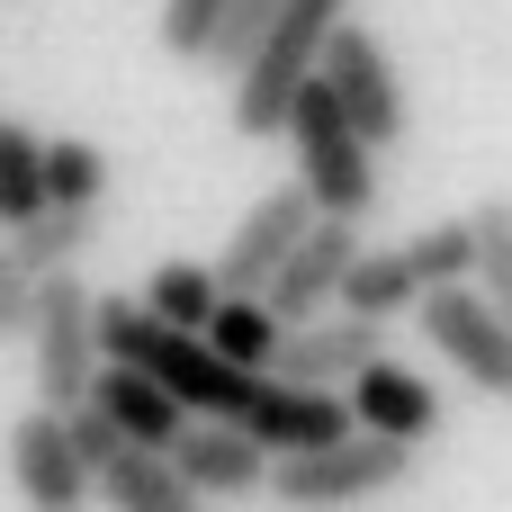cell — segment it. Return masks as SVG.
Masks as SVG:
<instances>
[{
    "label": "cell",
    "instance_id": "22",
    "mask_svg": "<svg viewBox=\"0 0 512 512\" xmlns=\"http://www.w3.org/2000/svg\"><path fill=\"white\" fill-rule=\"evenodd\" d=\"M216 297H225V288H216V270H207V261H162V270L144 279V306H153L162 324H189V333L216 315Z\"/></svg>",
    "mask_w": 512,
    "mask_h": 512
},
{
    "label": "cell",
    "instance_id": "20",
    "mask_svg": "<svg viewBox=\"0 0 512 512\" xmlns=\"http://www.w3.org/2000/svg\"><path fill=\"white\" fill-rule=\"evenodd\" d=\"M108 198V153L90 135H54L45 144V207H99Z\"/></svg>",
    "mask_w": 512,
    "mask_h": 512
},
{
    "label": "cell",
    "instance_id": "8",
    "mask_svg": "<svg viewBox=\"0 0 512 512\" xmlns=\"http://www.w3.org/2000/svg\"><path fill=\"white\" fill-rule=\"evenodd\" d=\"M234 423H243L270 459H288V450H324V441L360 432L342 387H297V378H270V369H261V387H252V405H243Z\"/></svg>",
    "mask_w": 512,
    "mask_h": 512
},
{
    "label": "cell",
    "instance_id": "3",
    "mask_svg": "<svg viewBox=\"0 0 512 512\" xmlns=\"http://www.w3.org/2000/svg\"><path fill=\"white\" fill-rule=\"evenodd\" d=\"M414 477V441H387V432H342V441H324V450H288V459H270V495L288 512H351L369 504V495H396Z\"/></svg>",
    "mask_w": 512,
    "mask_h": 512
},
{
    "label": "cell",
    "instance_id": "18",
    "mask_svg": "<svg viewBox=\"0 0 512 512\" xmlns=\"http://www.w3.org/2000/svg\"><path fill=\"white\" fill-rule=\"evenodd\" d=\"M198 333H207V351H225L234 369H270V351H279V333H288V324H279L261 297L225 288V297H216V315H207Z\"/></svg>",
    "mask_w": 512,
    "mask_h": 512
},
{
    "label": "cell",
    "instance_id": "4",
    "mask_svg": "<svg viewBox=\"0 0 512 512\" xmlns=\"http://www.w3.org/2000/svg\"><path fill=\"white\" fill-rule=\"evenodd\" d=\"M315 81L342 99V117L369 135V153L405 144V126H414V108H405V72H396V54L369 36V18H342V27L324 36V54H315Z\"/></svg>",
    "mask_w": 512,
    "mask_h": 512
},
{
    "label": "cell",
    "instance_id": "23",
    "mask_svg": "<svg viewBox=\"0 0 512 512\" xmlns=\"http://www.w3.org/2000/svg\"><path fill=\"white\" fill-rule=\"evenodd\" d=\"M405 261H414V279H423V288L468 279V270H477V225H468V216H441V225L405 234Z\"/></svg>",
    "mask_w": 512,
    "mask_h": 512
},
{
    "label": "cell",
    "instance_id": "12",
    "mask_svg": "<svg viewBox=\"0 0 512 512\" xmlns=\"http://www.w3.org/2000/svg\"><path fill=\"white\" fill-rule=\"evenodd\" d=\"M171 468H180L198 495H261L270 450H261L234 414H189V423H180V441H171Z\"/></svg>",
    "mask_w": 512,
    "mask_h": 512
},
{
    "label": "cell",
    "instance_id": "7",
    "mask_svg": "<svg viewBox=\"0 0 512 512\" xmlns=\"http://www.w3.org/2000/svg\"><path fill=\"white\" fill-rule=\"evenodd\" d=\"M378 351H387V324H378V315L324 306V315H306V324H288V333H279L270 378H297V387H351Z\"/></svg>",
    "mask_w": 512,
    "mask_h": 512
},
{
    "label": "cell",
    "instance_id": "19",
    "mask_svg": "<svg viewBox=\"0 0 512 512\" xmlns=\"http://www.w3.org/2000/svg\"><path fill=\"white\" fill-rule=\"evenodd\" d=\"M468 225H477V270H468V279H477V297L512 324V198H504V189H495V198H477V207H468Z\"/></svg>",
    "mask_w": 512,
    "mask_h": 512
},
{
    "label": "cell",
    "instance_id": "6",
    "mask_svg": "<svg viewBox=\"0 0 512 512\" xmlns=\"http://www.w3.org/2000/svg\"><path fill=\"white\" fill-rule=\"evenodd\" d=\"M414 315H423L432 351H441L477 396H512V324L477 297V279H441V288H423Z\"/></svg>",
    "mask_w": 512,
    "mask_h": 512
},
{
    "label": "cell",
    "instance_id": "1",
    "mask_svg": "<svg viewBox=\"0 0 512 512\" xmlns=\"http://www.w3.org/2000/svg\"><path fill=\"white\" fill-rule=\"evenodd\" d=\"M342 18H351V0H279V9H270L261 45H252L243 72L225 81V90H234V135L270 144V135L288 126V99H297V81H315V54H324V36H333Z\"/></svg>",
    "mask_w": 512,
    "mask_h": 512
},
{
    "label": "cell",
    "instance_id": "16",
    "mask_svg": "<svg viewBox=\"0 0 512 512\" xmlns=\"http://www.w3.org/2000/svg\"><path fill=\"white\" fill-rule=\"evenodd\" d=\"M423 297V279H414V261H405V243H360L351 261H342V288H333V306H351V315H405Z\"/></svg>",
    "mask_w": 512,
    "mask_h": 512
},
{
    "label": "cell",
    "instance_id": "14",
    "mask_svg": "<svg viewBox=\"0 0 512 512\" xmlns=\"http://www.w3.org/2000/svg\"><path fill=\"white\" fill-rule=\"evenodd\" d=\"M81 396H90L126 441H144V450H171V441H180V423H189V405H180L153 369H126V360H99Z\"/></svg>",
    "mask_w": 512,
    "mask_h": 512
},
{
    "label": "cell",
    "instance_id": "2",
    "mask_svg": "<svg viewBox=\"0 0 512 512\" xmlns=\"http://www.w3.org/2000/svg\"><path fill=\"white\" fill-rule=\"evenodd\" d=\"M288 153H297V189L315 198V216H369L378 207V162H369V135L342 117V99L324 90V81H297V99H288Z\"/></svg>",
    "mask_w": 512,
    "mask_h": 512
},
{
    "label": "cell",
    "instance_id": "5",
    "mask_svg": "<svg viewBox=\"0 0 512 512\" xmlns=\"http://www.w3.org/2000/svg\"><path fill=\"white\" fill-rule=\"evenodd\" d=\"M27 351H36V405L72 414V405H81V387H90V369H99V315H90L81 270H45V279H36Z\"/></svg>",
    "mask_w": 512,
    "mask_h": 512
},
{
    "label": "cell",
    "instance_id": "15",
    "mask_svg": "<svg viewBox=\"0 0 512 512\" xmlns=\"http://www.w3.org/2000/svg\"><path fill=\"white\" fill-rule=\"evenodd\" d=\"M90 495H108V512H207V495L171 468V450H144V441H126L117 459H99Z\"/></svg>",
    "mask_w": 512,
    "mask_h": 512
},
{
    "label": "cell",
    "instance_id": "13",
    "mask_svg": "<svg viewBox=\"0 0 512 512\" xmlns=\"http://www.w3.org/2000/svg\"><path fill=\"white\" fill-rule=\"evenodd\" d=\"M342 396H351V423H360V432H387V441H414V450L441 432V396H432V378H414V369L387 360V351H378Z\"/></svg>",
    "mask_w": 512,
    "mask_h": 512
},
{
    "label": "cell",
    "instance_id": "10",
    "mask_svg": "<svg viewBox=\"0 0 512 512\" xmlns=\"http://www.w3.org/2000/svg\"><path fill=\"white\" fill-rule=\"evenodd\" d=\"M9 486L27 495V512H81L90 504V468H81V450H72L54 405L9 423Z\"/></svg>",
    "mask_w": 512,
    "mask_h": 512
},
{
    "label": "cell",
    "instance_id": "25",
    "mask_svg": "<svg viewBox=\"0 0 512 512\" xmlns=\"http://www.w3.org/2000/svg\"><path fill=\"white\" fill-rule=\"evenodd\" d=\"M63 432H72V450H81V468H99V459H117V450H126V432H117V423H108V414H99L90 396H81V405L63 414Z\"/></svg>",
    "mask_w": 512,
    "mask_h": 512
},
{
    "label": "cell",
    "instance_id": "24",
    "mask_svg": "<svg viewBox=\"0 0 512 512\" xmlns=\"http://www.w3.org/2000/svg\"><path fill=\"white\" fill-rule=\"evenodd\" d=\"M216 18H225V0H162L153 36H162V54H180V63H207V36H216Z\"/></svg>",
    "mask_w": 512,
    "mask_h": 512
},
{
    "label": "cell",
    "instance_id": "21",
    "mask_svg": "<svg viewBox=\"0 0 512 512\" xmlns=\"http://www.w3.org/2000/svg\"><path fill=\"white\" fill-rule=\"evenodd\" d=\"M45 207V135L36 126H0V225H18V216H36Z\"/></svg>",
    "mask_w": 512,
    "mask_h": 512
},
{
    "label": "cell",
    "instance_id": "17",
    "mask_svg": "<svg viewBox=\"0 0 512 512\" xmlns=\"http://www.w3.org/2000/svg\"><path fill=\"white\" fill-rule=\"evenodd\" d=\"M90 234H99V207H36V216L9 225V252H18L27 279H45V270H72L90 252Z\"/></svg>",
    "mask_w": 512,
    "mask_h": 512
},
{
    "label": "cell",
    "instance_id": "9",
    "mask_svg": "<svg viewBox=\"0 0 512 512\" xmlns=\"http://www.w3.org/2000/svg\"><path fill=\"white\" fill-rule=\"evenodd\" d=\"M360 252V225L351 216H315L288 252H279V270L261 279V306L279 315V324H306V315H324L333 306V288H342V261Z\"/></svg>",
    "mask_w": 512,
    "mask_h": 512
},
{
    "label": "cell",
    "instance_id": "11",
    "mask_svg": "<svg viewBox=\"0 0 512 512\" xmlns=\"http://www.w3.org/2000/svg\"><path fill=\"white\" fill-rule=\"evenodd\" d=\"M306 225H315V198H306L297 180H279L270 198H252V207H243V225H234V243H225V261H216V288L261 297V279L279 270V252H288Z\"/></svg>",
    "mask_w": 512,
    "mask_h": 512
},
{
    "label": "cell",
    "instance_id": "26",
    "mask_svg": "<svg viewBox=\"0 0 512 512\" xmlns=\"http://www.w3.org/2000/svg\"><path fill=\"white\" fill-rule=\"evenodd\" d=\"M27 306H36V279L18 270V252H9V234H0V342L27 333Z\"/></svg>",
    "mask_w": 512,
    "mask_h": 512
}]
</instances>
